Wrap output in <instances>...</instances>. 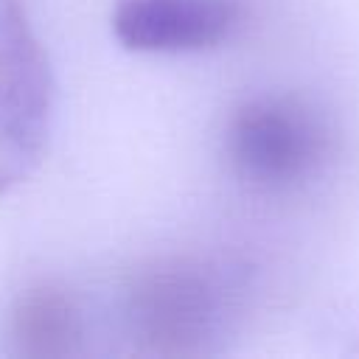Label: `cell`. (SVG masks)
Instances as JSON below:
<instances>
[{
  "label": "cell",
  "instance_id": "4",
  "mask_svg": "<svg viewBox=\"0 0 359 359\" xmlns=\"http://www.w3.org/2000/svg\"><path fill=\"white\" fill-rule=\"evenodd\" d=\"M236 22V0H115L112 6V34L135 53L210 50Z\"/></svg>",
  "mask_w": 359,
  "mask_h": 359
},
{
  "label": "cell",
  "instance_id": "5",
  "mask_svg": "<svg viewBox=\"0 0 359 359\" xmlns=\"http://www.w3.org/2000/svg\"><path fill=\"white\" fill-rule=\"evenodd\" d=\"M11 342L31 359H67L84 345V317L73 294L56 286L20 292L11 309Z\"/></svg>",
  "mask_w": 359,
  "mask_h": 359
},
{
  "label": "cell",
  "instance_id": "2",
  "mask_svg": "<svg viewBox=\"0 0 359 359\" xmlns=\"http://www.w3.org/2000/svg\"><path fill=\"white\" fill-rule=\"evenodd\" d=\"M323 118L294 95H258L238 104L224 129L233 174L255 191H289L306 182L328 154Z\"/></svg>",
  "mask_w": 359,
  "mask_h": 359
},
{
  "label": "cell",
  "instance_id": "3",
  "mask_svg": "<svg viewBox=\"0 0 359 359\" xmlns=\"http://www.w3.org/2000/svg\"><path fill=\"white\" fill-rule=\"evenodd\" d=\"M53 109V79L22 0H0V194L42 160Z\"/></svg>",
  "mask_w": 359,
  "mask_h": 359
},
{
  "label": "cell",
  "instance_id": "1",
  "mask_svg": "<svg viewBox=\"0 0 359 359\" xmlns=\"http://www.w3.org/2000/svg\"><path fill=\"white\" fill-rule=\"evenodd\" d=\"M238 275L205 255L171 252L137 266L123 289L135 348L149 356H199L233 320Z\"/></svg>",
  "mask_w": 359,
  "mask_h": 359
}]
</instances>
